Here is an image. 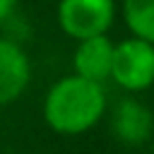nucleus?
<instances>
[{
    "label": "nucleus",
    "instance_id": "f257e3e1",
    "mask_svg": "<svg viewBox=\"0 0 154 154\" xmlns=\"http://www.w3.org/2000/svg\"><path fill=\"white\" fill-rule=\"evenodd\" d=\"M106 111V94L99 82L79 75L58 79L43 101V118L60 135H82L91 130Z\"/></svg>",
    "mask_w": 154,
    "mask_h": 154
},
{
    "label": "nucleus",
    "instance_id": "f03ea898",
    "mask_svg": "<svg viewBox=\"0 0 154 154\" xmlns=\"http://www.w3.org/2000/svg\"><path fill=\"white\" fill-rule=\"evenodd\" d=\"M111 77L128 91H142L154 84V43L128 38L113 48Z\"/></svg>",
    "mask_w": 154,
    "mask_h": 154
},
{
    "label": "nucleus",
    "instance_id": "7ed1b4c3",
    "mask_svg": "<svg viewBox=\"0 0 154 154\" xmlns=\"http://www.w3.org/2000/svg\"><path fill=\"white\" fill-rule=\"evenodd\" d=\"M58 22L65 34L79 41L106 34L113 22V0H60Z\"/></svg>",
    "mask_w": 154,
    "mask_h": 154
},
{
    "label": "nucleus",
    "instance_id": "20e7f679",
    "mask_svg": "<svg viewBox=\"0 0 154 154\" xmlns=\"http://www.w3.org/2000/svg\"><path fill=\"white\" fill-rule=\"evenodd\" d=\"M111 130L120 144L140 147L154 132V116L142 101L128 96V99H120L118 106L113 108Z\"/></svg>",
    "mask_w": 154,
    "mask_h": 154
},
{
    "label": "nucleus",
    "instance_id": "39448f33",
    "mask_svg": "<svg viewBox=\"0 0 154 154\" xmlns=\"http://www.w3.org/2000/svg\"><path fill=\"white\" fill-rule=\"evenodd\" d=\"M31 79V65L26 53L7 38H0V106L22 96Z\"/></svg>",
    "mask_w": 154,
    "mask_h": 154
},
{
    "label": "nucleus",
    "instance_id": "423d86ee",
    "mask_svg": "<svg viewBox=\"0 0 154 154\" xmlns=\"http://www.w3.org/2000/svg\"><path fill=\"white\" fill-rule=\"evenodd\" d=\"M113 43L106 38V34L82 38L77 51H75V75L91 79V82H103L111 77V65H113Z\"/></svg>",
    "mask_w": 154,
    "mask_h": 154
},
{
    "label": "nucleus",
    "instance_id": "0eeeda50",
    "mask_svg": "<svg viewBox=\"0 0 154 154\" xmlns=\"http://www.w3.org/2000/svg\"><path fill=\"white\" fill-rule=\"evenodd\" d=\"M125 22L137 38L154 43V0H125Z\"/></svg>",
    "mask_w": 154,
    "mask_h": 154
},
{
    "label": "nucleus",
    "instance_id": "6e6552de",
    "mask_svg": "<svg viewBox=\"0 0 154 154\" xmlns=\"http://www.w3.org/2000/svg\"><path fill=\"white\" fill-rule=\"evenodd\" d=\"M14 2H17V0H0V22L10 17V12H12Z\"/></svg>",
    "mask_w": 154,
    "mask_h": 154
}]
</instances>
